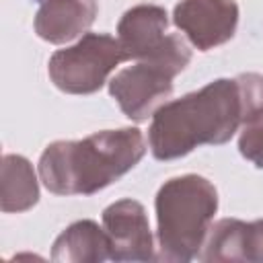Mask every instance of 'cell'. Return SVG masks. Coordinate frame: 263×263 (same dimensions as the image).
<instances>
[{
  "instance_id": "obj_4",
  "label": "cell",
  "mask_w": 263,
  "mask_h": 263,
  "mask_svg": "<svg viewBox=\"0 0 263 263\" xmlns=\"http://www.w3.org/2000/svg\"><path fill=\"white\" fill-rule=\"evenodd\" d=\"M127 55L117 37L107 33H84L74 45L58 49L47 64L55 88L68 95H92Z\"/></svg>"
},
{
  "instance_id": "obj_12",
  "label": "cell",
  "mask_w": 263,
  "mask_h": 263,
  "mask_svg": "<svg viewBox=\"0 0 263 263\" xmlns=\"http://www.w3.org/2000/svg\"><path fill=\"white\" fill-rule=\"evenodd\" d=\"M39 201V183L33 164L21 154H4L0 175V208L4 214H21Z\"/></svg>"
},
{
  "instance_id": "obj_9",
  "label": "cell",
  "mask_w": 263,
  "mask_h": 263,
  "mask_svg": "<svg viewBox=\"0 0 263 263\" xmlns=\"http://www.w3.org/2000/svg\"><path fill=\"white\" fill-rule=\"evenodd\" d=\"M201 261H249L263 263V220L222 218L210 226L203 240Z\"/></svg>"
},
{
  "instance_id": "obj_6",
  "label": "cell",
  "mask_w": 263,
  "mask_h": 263,
  "mask_svg": "<svg viewBox=\"0 0 263 263\" xmlns=\"http://www.w3.org/2000/svg\"><path fill=\"white\" fill-rule=\"evenodd\" d=\"M175 74L154 62H136L109 80V92L132 121H146L173 95Z\"/></svg>"
},
{
  "instance_id": "obj_10",
  "label": "cell",
  "mask_w": 263,
  "mask_h": 263,
  "mask_svg": "<svg viewBox=\"0 0 263 263\" xmlns=\"http://www.w3.org/2000/svg\"><path fill=\"white\" fill-rule=\"evenodd\" d=\"M97 10V0H41L33 27L43 41L62 45L84 35L95 23Z\"/></svg>"
},
{
  "instance_id": "obj_2",
  "label": "cell",
  "mask_w": 263,
  "mask_h": 263,
  "mask_svg": "<svg viewBox=\"0 0 263 263\" xmlns=\"http://www.w3.org/2000/svg\"><path fill=\"white\" fill-rule=\"evenodd\" d=\"M144 154L146 140L138 127L55 140L39 158V179L55 195H92L132 171Z\"/></svg>"
},
{
  "instance_id": "obj_13",
  "label": "cell",
  "mask_w": 263,
  "mask_h": 263,
  "mask_svg": "<svg viewBox=\"0 0 263 263\" xmlns=\"http://www.w3.org/2000/svg\"><path fill=\"white\" fill-rule=\"evenodd\" d=\"M238 150L249 162H253L257 168H263V107L242 117Z\"/></svg>"
},
{
  "instance_id": "obj_3",
  "label": "cell",
  "mask_w": 263,
  "mask_h": 263,
  "mask_svg": "<svg viewBox=\"0 0 263 263\" xmlns=\"http://www.w3.org/2000/svg\"><path fill=\"white\" fill-rule=\"evenodd\" d=\"M158 259L187 263L199 257L214 214L218 191L201 175H181L164 181L154 199Z\"/></svg>"
},
{
  "instance_id": "obj_11",
  "label": "cell",
  "mask_w": 263,
  "mask_h": 263,
  "mask_svg": "<svg viewBox=\"0 0 263 263\" xmlns=\"http://www.w3.org/2000/svg\"><path fill=\"white\" fill-rule=\"evenodd\" d=\"M51 259L64 263H101L111 259V242L105 228L95 220H78L53 240Z\"/></svg>"
},
{
  "instance_id": "obj_1",
  "label": "cell",
  "mask_w": 263,
  "mask_h": 263,
  "mask_svg": "<svg viewBox=\"0 0 263 263\" xmlns=\"http://www.w3.org/2000/svg\"><path fill=\"white\" fill-rule=\"evenodd\" d=\"M242 123V95L236 78H218L203 88L162 103L148 127L154 158L175 160L210 144H226Z\"/></svg>"
},
{
  "instance_id": "obj_7",
  "label": "cell",
  "mask_w": 263,
  "mask_h": 263,
  "mask_svg": "<svg viewBox=\"0 0 263 263\" xmlns=\"http://www.w3.org/2000/svg\"><path fill=\"white\" fill-rule=\"evenodd\" d=\"M173 23L193 47L210 51L234 37L238 4L234 0H181L173 10Z\"/></svg>"
},
{
  "instance_id": "obj_5",
  "label": "cell",
  "mask_w": 263,
  "mask_h": 263,
  "mask_svg": "<svg viewBox=\"0 0 263 263\" xmlns=\"http://www.w3.org/2000/svg\"><path fill=\"white\" fill-rule=\"evenodd\" d=\"M117 39L136 62H154L175 76L191 62V49L179 33H168V14L158 4H136L117 23Z\"/></svg>"
},
{
  "instance_id": "obj_8",
  "label": "cell",
  "mask_w": 263,
  "mask_h": 263,
  "mask_svg": "<svg viewBox=\"0 0 263 263\" xmlns=\"http://www.w3.org/2000/svg\"><path fill=\"white\" fill-rule=\"evenodd\" d=\"M103 228L111 242V261L154 259V238L146 210L136 199H119L103 210Z\"/></svg>"
}]
</instances>
